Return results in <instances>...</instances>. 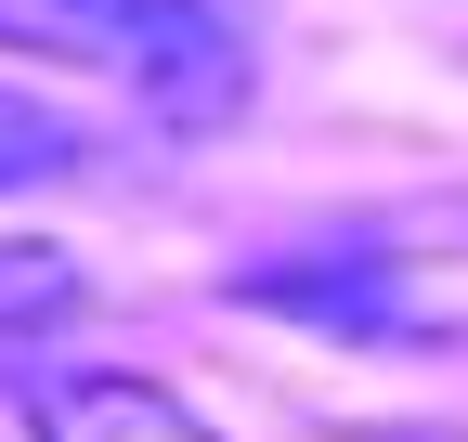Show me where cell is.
I'll use <instances>...</instances> for the list:
<instances>
[{"mask_svg": "<svg viewBox=\"0 0 468 442\" xmlns=\"http://www.w3.org/2000/svg\"><path fill=\"white\" fill-rule=\"evenodd\" d=\"M0 52L117 79L156 131H183V143L234 131L248 118V79H261L221 0H0Z\"/></svg>", "mask_w": 468, "mask_h": 442, "instance_id": "1", "label": "cell"}, {"mask_svg": "<svg viewBox=\"0 0 468 442\" xmlns=\"http://www.w3.org/2000/svg\"><path fill=\"white\" fill-rule=\"evenodd\" d=\"M39 442H221L169 377L144 364H66V377H39V404H27Z\"/></svg>", "mask_w": 468, "mask_h": 442, "instance_id": "2", "label": "cell"}, {"mask_svg": "<svg viewBox=\"0 0 468 442\" xmlns=\"http://www.w3.org/2000/svg\"><path fill=\"white\" fill-rule=\"evenodd\" d=\"M234 300H261V312H313V325H338V339H390L403 325V300H390V260L365 247V260H325V273H300V260H261V273H234Z\"/></svg>", "mask_w": 468, "mask_h": 442, "instance_id": "3", "label": "cell"}, {"mask_svg": "<svg viewBox=\"0 0 468 442\" xmlns=\"http://www.w3.org/2000/svg\"><path fill=\"white\" fill-rule=\"evenodd\" d=\"M79 170H91V131L52 118L39 91H0V195H52V183H79Z\"/></svg>", "mask_w": 468, "mask_h": 442, "instance_id": "4", "label": "cell"}, {"mask_svg": "<svg viewBox=\"0 0 468 442\" xmlns=\"http://www.w3.org/2000/svg\"><path fill=\"white\" fill-rule=\"evenodd\" d=\"M91 300V273L66 260V247H0V352H27V339H52Z\"/></svg>", "mask_w": 468, "mask_h": 442, "instance_id": "5", "label": "cell"}]
</instances>
